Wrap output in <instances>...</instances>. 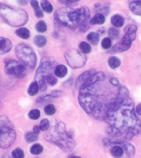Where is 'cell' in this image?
Wrapping results in <instances>:
<instances>
[{"mask_svg": "<svg viewBox=\"0 0 141 158\" xmlns=\"http://www.w3.org/2000/svg\"><path fill=\"white\" fill-rule=\"evenodd\" d=\"M103 122L107 124L106 133L113 139L130 140L141 134V120L137 117L134 102L130 97L107 114Z\"/></svg>", "mask_w": 141, "mask_h": 158, "instance_id": "obj_1", "label": "cell"}, {"mask_svg": "<svg viewBox=\"0 0 141 158\" xmlns=\"http://www.w3.org/2000/svg\"><path fill=\"white\" fill-rule=\"evenodd\" d=\"M90 16V10L85 6L75 9L64 7L60 8L55 13V19L58 22L70 28L80 27L87 23Z\"/></svg>", "mask_w": 141, "mask_h": 158, "instance_id": "obj_2", "label": "cell"}, {"mask_svg": "<svg viewBox=\"0 0 141 158\" xmlns=\"http://www.w3.org/2000/svg\"><path fill=\"white\" fill-rule=\"evenodd\" d=\"M45 139L66 152L72 151L76 146L73 135L66 131V126L62 122L45 135Z\"/></svg>", "mask_w": 141, "mask_h": 158, "instance_id": "obj_3", "label": "cell"}, {"mask_svg": "<svg viewBox=\"0 0 141 158\" xmlns=\"http://www.w3.org/2000/svg\"><path fill=\"white\" fill-rule=\"evenodd\" d=\"M105 148L109 149L110 154L114 158H133L135 153L134 146L126 140L107 137L103 139Z\"/></svg>", "mask_w": 141, "mask_h": 158, "instance_id": "obj_4", "label": "cell"}, {"mask_svg": "<svg viewBox=\"0 0 141 158\" xmlns=\"http://www.w3.org/2000/svg\"><path fill=\"white\" fill-rule=\"evenodd\" d=\"M1 16L3 20L14 27L26 24L28 22V15L24 10L18 7H11L1 3Z\"/></svg>", "mask_w": 141, "mask_h": 158, "instance_id": "obj_5", "label": "cell"}, {"mask_svg": "<svg viewBox=\"0 0 141 158\" xmlns=\"http://www.w3.org/2000/svg\"><path fill=\"white\" fill-rule=\"evenodd\" d=\"M16 57L26 68L33 70L37 65V56L34 50L29 44L20 43L15 48Z\"/></svg>", "mask_w": 141, "mask_h": 158, "instance_id": "obj_6", "label": "cell"}, {"mask_svg": "<svg viewBox=\"0 0 141 158\" xmlns=\"http://www.w3.org/2000/svg\"><path fill=\"white\" fill-rule=\"evenodd\" d=\"M0 135V146L1 149L9 148L16 139V132L7 117H1Z\"/></svg>", "mask_w": 141, "mask_h": 158, "instance_id": "obj_7", "label": "cell"}, {"mask_svg": "<svg viewBox=\"0 0 141 158\" xmlns=\"http://www.w3.org/2000/svg\"><path fill=\"white\" fill-rule=\"evenodd\" d=\"M54 63V60L52 57H44L42 59L39 68L36 72L35 79V81L39 83L41 91H45L47 89L46 77L50 74V71L53 69Z\"/></svg>", "mask_w": 141, "mask_h": 158, "instance_id": "obj_8", "label": "cell"}, {"mask_svg": "<svg viewBox=\"0 0 141 158\" xmlns=\"http://www.w3.org/2000/svg\"><path fill=\"white\" fill-rule=\"evenodd\" d=\"M64 57L68 64L73 69L81 68L86 64L87 56L76 48H72L64 53Z\"/></svg>", "mask_w": 141, "mask_h": 158, "instance_id": "obj_9", "label": "cell"}, {"mask_svg": "<svg viewBox=\"0 0 141 158\" xmlns=\"http://www.w3.org/2000/svg\"><path fill=\"white\" fill-rule=\"evenodd\" d=\"M4 70L7 76L14 78H22L26 75V67L20 62L13 59L5 61Z\"/></svg>", "mask_w": 141, "mask_h": 158, "instance_id": "obj_10", "label": "cell"}, {"mask_svg": "<svg viewBox=\"0 0 141 158\" xmlns=\"http://www.w3.org/2000/svg\"><path fill=\"white\" fill-rule=\"evenodd\" d=\"M137 35H129L125 34L123 37L121 39L119 44L116 45L114 47L115 51L118 52H122L126 51L129 50V49L131 48V44L133 42L135 41Z\"/></svg>", "mask_w": 141, "mask_h": 158, "instance_id": "obj_11", "label": "cell"}, {"mask_svg": "<svg viewBox=\"0 0 141 158\" xmlns=\"http://www.w3.org/2000/svg\"><path fill=\"white\" fill-rule=\"evenodd\" d=\"M96 72V70L92 68V69H90L88 70L87 71L84 72L83 73H82L80 76L77 78V79L76 81L75 85H76V88L80 89L81 87L87 82L88 79H89L90 77H92Z\"/></svg>", "mask_w": 141, "mask_h": 158, "instance_id": "obj_12", "label": "cell"}, {"mask_svg": "<svg viewBox=\"0 0 141 158\" xmlns=\"http://www.w3.org/2000/svg\"><path fill=\"white\" fill-rule=\"evenodd\" d=\"M12 48V43L9 39L4 37L0 38V54L4 55L7 54Z\"/></svg>", "mask_w": 141, "mask_h": 158, "instance_id": "obj_13", "label": "cell"}, {"mask_svg": "<svg viewBox=\"0 0 141 158\" xmlns=\"http://www.w3.org/2000/svg\"><path fill=\"white\" fill-rule=\"evenodd\" d=\"M129 7L133 14L141 16V0H135L130 2Z\"/></svg>", "mask_w": 141, "mask_h": 158, "instance_id": "obj_14", "label": "cell"}, {"mask_svg": "<svg viewBox=\"0 0 141 158\" xmlns=\"http://www.w3.org/2000/svg\"><path fill=\"white\" fill-rule=\"evenodd\" d=\"M125 23V19L120 15H114L111 18V23L115 28H121Z\"/></svg>", "mask_w": 141, "mask_h": 158, "instance_id": "obj_15", "label": "cell"}, {"mask_svg": "<svg viewBox=\"0 0 141 158\" xmlns=\"http://www.w3.org/2000/svg\"><path fill=\"white\" fill-rule=\"evenodd\" d=\"M67 68L64 65H58L55 67L54 70V74L55 76L58 78H63L67 74Z\"/></svg>", "mask_w": 141, "mask_h": 158, "instance_id": "obj_16", "label": "cell"}, {"mask_svg": "<svg viewBox=\"0 0 141 158\" xmlns=\"http://www.w3.org/2000/svg\"><path fill=\"white\" fill-rule=\"evenodd\" d=\"M105 16L100 13H97L92 19L90 23L92 25H101L105 22Z\"/></svg>", "mask_w": 141, "mask_h": 158, "instance_id": "obj_17", "label": "cell"}, {"mask_svg": "<svg viewBox=\"0 0 141 158\" xmlns=\"http://www.w3.org/2000/svg\"><path fill=\"white\" fill-rule=\"evenodd\" d=\"M39 83L37 81H34L31 83L27 90V93L30 96H34L39 93L40 89Z\"/></svg>", "mask_w": 141, "mask_h": 158, "instance_id": "obj_18", "label": "cell"}, {"mask_svg": "<svg viewBox=\"0 0 141 158\" xmlns=\"http://www.w3.org/2000/svg\"><path fill=\"white\" fill-rule=\"evenodd\" d=\"M87 40L93 45L98 44L100 40V35L96 32H91L87 35Z\"/></svg>", "mask_w": 141, "mask_h": 158, "instance_id": "obj_19", "label": "cell"}, {"mask_svg": "<svg viewBox=\"0 0 141 158\" xmlns=\"http://www.w3.org/2000/svg\"><path fill=\"white\" fill-rule=\"evenodd\" d=\"M33 42L36 46L39 48H43L46 44L47 39L44 35H37L33 38Z\"/></svg>", "mask_w": 141, "mask_h": 158, "instance_id": "obj_20", "label": "cell"}, {"mask_svg": "<svg viewBox=\"0 0 141 158\" xmlns=\"http://www.w3.org/2000/svg\"><path fill=\"white\" fill-rule=\"evenodd\" d=\"M16 35L22 38L23 40H27L30 37V32L26 28H20L17 29L15 31Z\"/></svg>", "mask_w": 141, "mask_h": 158, "instance_id": "obj_21", "label": "cell"}, {"mask_svg": "<svg viewBox=\"0 0 141 158\" xmlns=\"http://www.w3.org/2000/svg\"><path fill=\"white\" fill-rule=\"evenodd\" d=\"M108 64L109 67L111 69H115L120 66L121 61L118 57L116 56H111L108 60Z\"/></svg>", "mask_w": 141, "mask_h": 158, "instance_id": "obj_22", "label": "cell"}, {"mask_svg": "<svg viewBox=\"0 0 141 158\" xmlns=\"http://www.w3.org/2000/svg\"><path fill=\"white\" fill-rule=\"evenodd\" d=\"M120 31L119 29L115 27H110L108 30V35L111 40H115L120 37Z\"/></svg>", "mask_w": 141, "mask_h": 158, "instance_id": "obj_23", "label": "cell"}, {"mask_svg": "<svg viewBox=\"0 0 141 158\" xmlns=\"http://www.w3.org/2000/svg\"><path fill=\"white\" fill-rule=\"evenodd\" d=\"M79 47L81 52H82L84 54H89L92 51L91 46L87 42H81L79 44Z\"/></svg>", "mask_w": 141, "mask_h": 158, "instance_id": "obj_24", "label": "cell"}, {"mask_svg": "<svg viewBox=\"0 0 141 158\" xmlns=\"http://www.w3.org/2000/svg\"><path fill=\"white\" fill-rule=\"evenodd\" d=\"M44 150V148L39 143H35L30 148V152L32 155H39Z\"/></svg>", "mask_w": 141, "mask_h": 158, "instance_id": "obj_25", "label": "cell"}, {"mask_svg": "<svg viewBox=\"0 0 141 158\" xmlns=\"http://www.w3.org/2000/svg\"><path fill=\"white\" fill-rule=\"evenodd\" d=\"M41 5L42 10L47 13H51L53 11V7L51 3L46 0H43L41 1Z\"/></svg>", "mask_w": 141, "mask_h": 158, "instance_id": "obj_26", "label": "cell"}, {"mask_svg": "<svg viewBox=\"0 0 141 158\" xmlns=\"http://www.w3.org/2000/svg\"><path fill=\"white\" fill-rule=\"evenodd\" d=\"M24 138L27 142L28 143H32V142H35L38 139L39 136L37 134H36L33 132H28L25 135Z\"/></svg>", "mask_w": 141, "mask_h": 158, "instance_id": "obj_27", "label": "cell"}, {"mask_svg": "<svg viewBox=\"0 0 141 158\" xmlns=\"http://www.w3.org/2000/svg\"><path fill=\"white\" fill-rule=\"evenodd\" d=\"M138 30V27L137 25L135 24H129L126 25L124 28V32L125 34H129V35H135L136 34L137 31Z\"/></svg>", "mask_w": 141, "mask_h": 158, "instance_id": "obj_28", "label": "cell"}, {"mask_svg": "<svg viewBox=\"0 0 141 158\" xmlns=\"http://www.w3.org/2000/svg\"><path fill=\"white\" fill-rule=\"evenodd\" d=\"M36 29L39 33H44L47 31V25L44 20H40L37 23Z\"/></svg>", "mask_w": 141, "mask_h": 158, "instance_id": "obj_29", "label": "cell"}, {"mask_svg": "<svg viewBox=\"0 0 141 158\" xmlns=\"http://www.w3.org/2000/svg\"><path fill=\"white\" fill-rule=\"evenodd\" d=\"M41 115L40 111L39 109H33L29 111L28 113V117L32 120H37Z\"/></svg>", "mask_w": 141, "mask_h": 158, "instance_id": "obj_30", "label": "cell"}, {"mask_svg": "<svg viewBox=\"0 0 141 158\" xmlns=\"http://www.w3.org/2000/svg\"><path fill=\"white\" fill-rule=\"evenodd\" d=\"M44 111L48 115H53L55 113L56 109L53 104L47 105L44 107Z\"/></svg>", "mask_w": 141, "mask_h": 158, "instance_id": "obj_31", "label": "cell"}, {"mask_svg": "<svg viewBox=\"0 0 141 158\" xmlns=\"http://www.w3.org/2000/svg\"><path fill=\"white\" fill-rule=\"evenodd\" d=\"M46 83L48 84L49 85L54 86L57 83L58 80L54 75H53L52 74L50 73V74H49V75L46 76Z\"/></svg>", "mask_w": 141, "mask_h": 158, "instance_id": "obj_32", "label": "cell"}, {"mask_svg": "<svg viewBox=\"0 0 141 158\" xmlns=\"http://www.w3.org/2000/svg\"><path fill=\"white\" fill-rule=\"evenodd\" d=\"M11 156L13 158H24V154L22 149L16 148L11 152Z\"/></svg>", "mask_w": 141, "mask_h": 158, "instance_id": "obj_33", "label": "cell"}, {"mask_svg": "<svg viewBox=\"0 0 141 158\" xmlns=\"http://www.w3.org/2000/svg\"><path fill=\"white\" fill-rule=\"evenodd\" d=\"M112 41L109 37L103 38L101 42V46L104 49H109L111 47Z\"/></svg>", "mask_w": 141, "mask_h": 158, "instance_id": "obj_34", "label": "cell"}, {"mask_svg": "<svg viewBox=\"0 0 141 158\" xmlns=\"http://www.w3.org/2000/svg\"><path fill=\"white\" fill-rule=\"evenodd\" d=\"M39 126L40 127V128L42 131H47L50 127L49 120L47 119H43L40 122V123Z\"/></svg>", "mask_w": 141, "mask_h": 158, "instance_id": "obj_35", "label": "cell"}, {"mask_svg": "<svg viewBox=\"0 0 141 158\" xmlns=\"http://www.w3.org/2000/svg\"><path fill=\"white\" fill-rule=\"evenodd\" d=\"M52 98L51 97V94H46V95H42L37 98L36 100V102L37 104H42L44 103L45 101L48 100L49 98Z\"/></svg>", "mask_w": 141, "mask_h": 158, "instance_id": "obj_36", "label": "cell"}, {"mask_svg": "<svg viewBox=\"0 0 141 158\" xmlns=\"http://www.w3.org/2000/svg\"><path fill=\"white\" fill-rule=\"evenodd\" d=\"M109 82H110V83H111L112 85L117 87L118 88H119V87L121 86V85L119 82V80L117 79L116 78H115V77H112L111 79H109Z\"/></svg>", "mask_w": 141, "mask_h": 158, "instance_id": "obj_37", "label": "cell"}, {"mask_svg": "<svg viewBox=\"0 0 141 158\" xmlns=\"http://www.w3.org/2000/svg\"><path fill=\"white\" fill-rule=\"evenodd\" d=\"M34 14L37 18H42L44 17V13L40 7L34 10Z\"/></svg>", "mask_w": 141, "mask_h": 158, "instance_id": "obj_38", "label": "cell"}, {"mask_svg": "<svg viewBox=\"0 0 141 158\" xmlns=\"http://www.w3.org/2000/svg\"><path fill=\"white\" fill-rule=\"evenodd\" d=\"M30 4H31V6L32 7V8L34 9V10L40 8L39 2L37 1H31Z\"/></svg>", "mask_w": 141, "mask_h": 158, "instance_id": "obj_39", "label": "cell"}, {"mask_svg": "<svg viewBox=\"0 0 141 158\" xmlns=\"http://www.w3.org/2000/svg\"><path fill=\"white\" fill-rule=\"evenodd\" d=\"M41 130L40 128V126H38V125H35V126L33 127V132L34 133H35L36 134L39 135Z\"/></svg>", "mask_w": 141, "mask_h": 158, "instance_id": "obj_40", "label": "cell"}, {"mask_svg": "<svg viewBox=\"0 0 141 158\" xmlns=\"http://www.w3.org/2000/svg\"><path fill=\"white\" fill-rule=\"evenodd\" d=\"M135 113L136 114L141 116V104H139L136 106V108L135 109Z\"/></svg>", "mask_w": 141, "mask_h": 158, "instance_id": "obj_41", "label": "cell"}, {"mask_svg": "<svg viewBox=\"0 0 141 158\" xmlns=\"http://www.w3.org/2000/svg\"><path fill=\"white\" fill-rule=\"evenodd\" d=\"M106 32V29L105 28V27H100L99 29H98V33L99 35H103V33H105V32Z\"/></svg>", "mask_w": 141, "mask_h": 158, "instance_id": "obj_42", "label": "cell"}, {"mask_svg": "<svg viewBox=\"0 0 141 158\" xmlns=\"http://www.w3.org/2000/svg\"><path fill=\"white\" fill-rule=\"evenodd\" d=\"M18 2H19L20 4H21V5H25L26 4H27L28 1H18Z\"/></svg>", "mask_w": 141, "mask_h": 158, "instance_id": "obj_43", "label": "cell"}, {"mask_svg": "<svg viewBox=\"0 0 141 158\" xmlns=\"http://www.w3.org/2000/svg\"><path fill=\"white\" fill-rule=\"evenodd\" d=\"M68 158H82L80 156H70V157H68Z\"/></svg>", "mask_w": 141, "mask_h": 158, "instance_id": "obj_44", "label": "cell"}, {"mask_svg": "<svg viewBox=\"0 0 141 158\" xmlns=\"http://www.w3.org/2000/svg\"><path fill=\"white\" fill-rule=\"evenodd\" d=\"M8 158V157H3V158Z\"/></svg>", "mask_w": 141, "mask_h": 158, "instance_id": "obj_45", "label": "cell"}]
</instances>
